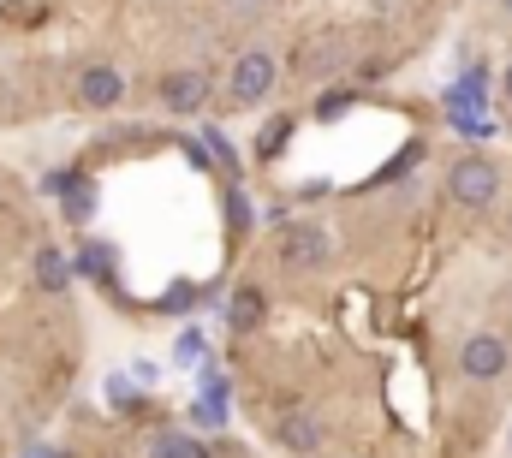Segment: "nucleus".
Returning <instances> with one entry per match:
<instances>
[{
  "label": "nucleus",
  "mask_w": 512,
  "mask_h": 458,
  "mask_svg": "<svg viewBox=\"0 0 512 458\" xmlns=\"http://www.w3.org/2000/svg\"><path fill=\"white\" fill-rule=\"evenodd\" d=\"M274 84H280V60L268 48H245L233 60V72H227V102L233 108H256V102L274 96Z\"/></svg>",
  "instance_id": "nucleus-3"
},
{
  "label": "nucleus",
  "mask_w": 512,
  "mask_h": 458,
  "mask_svg": "<svg viewBox=\"0 0 512 458\" xmlns=\"http://www.w3.org/2000/svg\"><path fill=\"white\" fill-rule=\"evenodd\" d=\"M149 458H209V441L203 435H155Z\"/></svg>",
  "instance_id": "nucleus-10"
},
{
  "label": "nucleus",
  "mask_w": 512,
  "mask_h": 458,
  "mask_svg": "<svg viewBox=\"0 0 512 458\" xmlns=\"http://www.w3.org/2000/svg\"><path fill=\"white\" fill-rule=\"evenodd\" d=\"M161 108L167 114H197L203 102H209V72H197V66H179V72H167L161 78Z\"/></svg>",
  "instance_id": "nucleus-6"
},
{
  "label": "nucleus",
  "mask_w": 512,
  "mask_h": 458,
  "mask_svg": "<svg viewBox=\"0 0 512 458\" xmlns=\"http://www.w3.org/2000/svg\"><path fill=\"white\" fill-rule=\"evenodd\" d=\"M292 66H298L304 78H322V72H340V66H346V36H340V30H322V36H310V42H298V54H292Z\"/></svg>",
  "instance_id": "nucleus-7"
},
{
  "label": "nucleus",
  "mask_w": 512,
  "mask_h": 458,
  "mask_svg": "<svg viewBox=\"0 0 512 458\" xmlns=\"http://www.w3.org/2000/svg\"><path fill=\"white\" fill-rule=\"evenodd\" d=\"M507 447H512V429H507Z\"/></svg>",
  "instance_id": "nucleus-18"
},
{
  "label": "nucleus",
  "mask_w": 512,
  "mask_h": 458,
  "mask_svg": "<svg viewBox=\"0 0 512 458\" xmlns=\"http://www.w3.org/2000/svg\"><path fill=\"white\" fill-rule=\"evenodd\" d=\"M274 441H280L286 453H298V458L322 453V441H328V417L310 411V405H286V411L274 417Z\"/></svg>",
  "instance_id": "nucleus-5"
},
{
  "label": "nucleus",
  "mask_w": 512,
  "mask_h": 458,
  "mask_svg": "<svg viewBox=\"0 0 512 458\" xmlns=\"http://www.w3.org/2000/svg\"><path fill=\"white\" fill-rule=\"evenodd\" d=\"M501 96H507V108H512V60H507V72H501Z\"/></svg>",
  "instance_id": "nucleus-16"
},
{
  "label": "nucleus",
  "mask_w": 512,
  "mask_h": 458,
  "mask_svg": "<svg viewBox=\"0 0 512 458\" xmlns=\"http://www.w3.org/2000/svg\"><path fill=\"white\" fill-rule=\"evenodd\" d=\"M501 12H507V18H512V0H501Z\"/></svg>",
  "instance_id": "nucleus-17"
},
{
  "label": "nucleus",
  "mask_w": 512,
  "mask_h": 458,
  "mask_svg": "<svg viewBox=\"0 0 512 458\" xmlns=\"http://www.w3.org/2000/svg\"><path fill=\"white\" fill-rule=\"evenodd\" d=\"M346 108H352V96H346V90H334V96H322V102H316V119L328 125V119H340Z\"/></svg>",
  "instance_id": "nucleus-14"
},
{
  "label": "nucleus",
  "mask_w": 512,
  "mask_h": 458,
  "mask_svg": "<svg viewBox=\"0 0 512 458\" xmlns=\"http://www.w3.org/2000/svg\"><path fill=\"white\" fill-rule=\"evenodd\" d=\"M233 18H256V12H268V0H221Z\"/></svg>",
  "instance_id": "nucleus-15"
},
{
  "label": "nucleus",
  "mask_w": 512,
  "mask_h": 458,
  "mask_svg": "<svg viewBox=\"0 0 512 458\" xmlns=\"http://www.w3.org/2000/svg\"><path fill=\"white\" fill-rule=\"evenodd\" d=\"M78 102L96 108V114H108V108L126 102V78H120L108 60H96V66H84V78H78Z\"/></svg>",
  "instance_id": "nucleus-8"
},
{
  "label": "nucleus",
  "mask_w": 512,
  "mask_h": 458,
  "mask_svg": "<svg viewBox=\"0 0 512 458\" xmlns=\"http://www.w3.org/2000/svg\"><path fill=\"white\" fill-rule=\"evenodd\" d=\"M286 137H292V119H268V125L256 131V161H274V155L286 149Z\"/></svg>",
  "instance_id": "nucleus-12"
},
{
  "label": "nucleus",
  "mask_w": 512,
  "mask_h": 458,
  "mask_svg": "<svg viewBox=\"0 0 512 458\" xmlns=\"http://www.w3.org/2000/svg\"><path fill=\"white\" fill-rule=\"evenodd\" d=\"M334 256V232L322 227V221H286L280 238H274V262L286 268V274H310V268H322Z\"/></svg>",
  "instance_id": "nucleus-2"
},
{
  "label": "nucleus",
  "mask_w": 512,
  "mask_h": 458,
  "mask_svg": "<svg viewBox=\"0 0 512 458\" xmlns=\"http://www.w3.org/2000/svg\"><path fill=\"white\" fill-rule=\"evenodd\" d=\"M66 215H72V221H90V215H96V185H72Z\"/></svg>",
  "instance_id": "nucleus-13"
},
{
  "label": "nucleus",
  "mask_w": 512,
  "mask_h": 458,
  "mask_svg": "<svg viewBox=\"0 0 512 458\" xmlns=\"http://www.w3.org/2000/svg\"><path fill=\"white\" fill-rule=\"evenodd\" d=\"M507 369H512L507 334H489V328H483V334H465V345H459V375H465V381H483V387H489V381H501Z\"/></svg>",
  "instance_id": "nucleus-4"
},
{
  "label": "nucleus",
  "mask_w": 512,
  "mask_h": 458,
  "mask_svg": "<svg viewBox=\"0 0 512 458\" xmlns=\"http://www.w3.org/2000/svg\"><path fill=\"white\" fill-rule=\"evenodd\" d=\"M262 310H268L262 292H256V286H239L233 304H227V328H233V334H251V328H262Z\"/></svg>",
  "instance_id": "nucleus-9"
},
{
  "label": "nucleus",
  "mask_w": 512,
  "mask_h": 458,
  "mask_svg": "<svg viewBox=\"0 0 512 458\" xmlns=\"http://www.w3.org/2000/svg\"><path fill=\"white\" fill-rule=\"evenodd\" d=\"M36 280H42V286H48L54 298L66 292V280H72V274H66V256H60L54 244H42V256H36Z\"/></svg>",
  "instance_id": "nucleus-11"
},
{
  "label": "nucleus",
  "mask_w": 512,
  "mask_h": 458,
  "mask_svg": "<svg viewBox=\"0 0 512 458\" xmlns=\"http://www.w3.org/2000/svg\"><path fill=\"white\" fill-rule=\"evenodd\" d=\"M447 197H453L459 209H495V203H501V167H495L489 155H477V149L453 155V167H447Z\"/></svg>",
  "instance_id": "nucleus-1"
}]
</instances>
